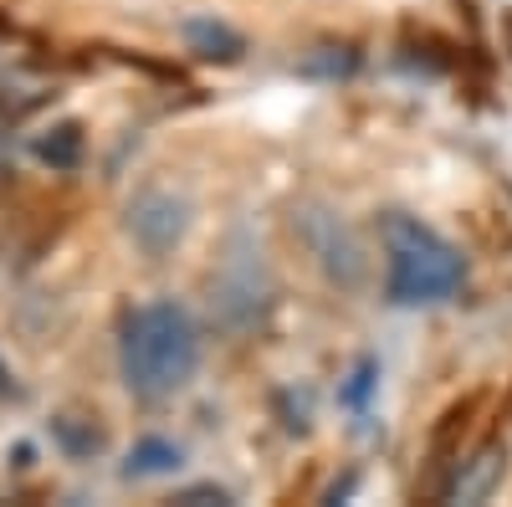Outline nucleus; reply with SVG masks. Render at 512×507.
Listing matches in <instances>:
<instances>
[{"label":"nucleus","instance_id":"7ed1b4c3","mask_svg":"<svg viewBox=\"0 0 512 507\" xmlns=\"http://www.w3.org/2000/svg\"><path fill=\"white\" fill-rule=\"evenodd\" d=\"M272 267H267V251L246 226L231 231L226 251L216 257V272H210V313L226 333H246L267 318L272 308Z\"/></svg>","mask_w":512,"mask_h":507},{"label":"nucleus","instance_id":"20e7f679","mask_svg":"<svg viewBox=\"0 0 512 507\" xmlns=\"http://www.w3.org/2000/svg\"><path fill=\"white\" fill-rule=\"evenodd\" d=\"M190 231V200L169 185L139 190L128 200V236H134L149 257H164L169 246H180Z\"/></svg>","mask_w":512,"mask_h":507},{"label":"nucleus","instance_id":"0eeeda50","mask_svg":"<svg viewBox=\"0 0 512 507\" xmlns=\"http://www.w3.org/2000/svg\"><path fill=\"white\" fill-rule=\"evenodd\" d=\"M185 461V451L175 441H164V436H144L134 451H128V477H164V472H175Z\"/></svg>","mask_w":512,"mask_h":507},{"label":"nucleus","instance_id":"423d86ee","mask_svg":"<svg viewBox=\"0 0 512 507\" xmlns=\"http://www.w3.org/2000/svg\"><path fill=\"white\" fill-rule=\"evenodd\" d=\"M185 41H190V52H200L210 62H236L241 57V36L226 21H185Z\"/></svg>","mask_w":512,"mask_h":507},{"label":"nucleus","instance_id":"39448f33","mask_svg":"<svg viewBox=\"0 0 512 507\" xmlns=\"http://www.w3.org/2000/svg\"><path fill=\"white\" fill-rule=\"evenodd\" d=\"M303 241L318 257V267L338 282V287H359L369 272V257L359 236L349 231V221H338L333 210H303Z\"/></svg>","mask_w":512,"mask_h":507},{"label":"nucleus","instance_id":"6e6552de","mask_svg":"<svg viewBox=\"0 0 512 507\" xmlns=\"http://www.w3.org/2000/svg\"><path fill=\"white\" fill-rule=\"evenodd\" d=\"M502 461H507V451H502V446H487L472 467H466V477H456L451 497H456V502H482V497L497 487V477H502Z\"/></svg>","mask_w":512,"mask_h":507},{"label":"nucleus","instance_id":"1a4fd4ad","mask_svg":"<svg viewBox=\"0 0 512 507\" xmlns=\"http://www.w3.org/2000/svg\"><path fill=\"white\" fill-rule=\"evenodd\" d=\"M31 154H36L41 164H52V169H72V164L82 159V134H77V123H57V129L36 134Z\"/></svg>","mask_w":512,"mask_h":507},{"label":"nucleus","instance_id":"9d476101","mask_svg":"<svg viewBox=\"0 0 512 507\" xmlns=\"http://www.w3.org/2000/svg\"><path fill=\"white\" fill-rule=\"evenodd\" d=\"M374 374H379V364H374V359H359V364H354L349 385H344V405H354V410H359V405L369 400V390H374Z\"/></svg>","mask_w":512,"mask_h":507},{"label":"nucleus","instance_id":"f03ea898","mask_svg":"<svg viewBox=\"0 0 512 507\" xmlns=\"http://www.w3.org/2000/svg\"><path fill=\"white\" fill-rule=\"evenodd\" d=\"M384 246H390V298L415 308V303H441L461 287L466 262L461 251L436 236L431 226H420L415 216H384Z\"/></svg>","mask_w":512,"mask_h":507},{"label":"nucleus","instance_id":"f257e3e1","mask_svg":"<svg viewBox=\"0 0 512 507\" xmlns=\"http://www.w3.org/2000/svg\"><path fill=\"white\" fill-rule=\"evenodd\" d=\"M118 364H123V385L149 405L185 390L200 364V338H195L190 313L180 303H149L139 313H128Z\"/></svg>","mask_w":512,"mask_h":507},{"label":"nucleus","instance_id":"f8f14e48","mask_svg":"<svg viewBox=\"0 0 512 507\" xmlns=\"http://www.w3.org/2000/svg\"><path fill=\"white\" fill-rule=\"evenodd\" d=\"M180 502H185V507H205V502H226V492H221V487H190Z\"/></svg>","mask_w":512,"mask_h":507},{"label":"nucleus","instance_id":"9b49d317","mask_svg":"<svg viewBox=\"0 0 512 507\" xmlns=\"http://www.w3.org/2000/svg\"><path fill=\"white\" fill-rule=\"evenodd\" d=\"M303 72L344 77V72H354V52H344V47H328V57H303Z\"/></svg>","mask_w":512,"mask_h":507}]
</instances>
